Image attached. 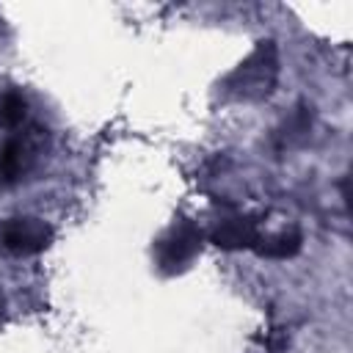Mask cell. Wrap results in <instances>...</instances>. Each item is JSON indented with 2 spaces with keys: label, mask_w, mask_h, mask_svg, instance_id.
<instances>
[{
  "label": "cell",
  "mask_w": 353,
  "mask_h": 353,
  "mask_svg": "<svg viewBox=\"0 0 353 353\" xmlns=\"http://www.w3.org/2000/svg\"><path fill=\"white\" fill-rule=\"evenodd\" d=\"M28 116V102L19 91H3L0 94V124L3 127H17Z\"/></svg>",
  "instance_id": "7"
},
{
  "label": "cell",
  "mask_w": 353,
  "mask_h": 353,
  "mask_svg": "<svg viewBox=\"0 0 353 353\" xmlns=\"http://www.w3.org/2000/svg\"><path fill=\"white\" fill-rule=\"evenodd\" d=\"M55 232L47 221L33 215H17L3 221L0 226V245L14 256H33L50 248Z\"/></svg>",
  "instance_id": "1"
},
{
  "label": "cell",
  "mask_w": 353,
  "mask_h": 353,
  "mask_svg": "<svg viewBox=\"0 0 353 353\" xmlns=\"http://www.w3.org/2000/svg\"><path fill=\"white\" fill-rule=\"evenodd\" d=\"M259 229H256V221L248 218V215H234V218H226L221 221L215 229H212V243L223 251H240V248H254L256 240H259Z\"/></svg>",
  "instance_id": "5"
},
{
  "label": "cell",
  "mask_w": 353,
  "mask_h": 353,
  "mask_svg": "<svg viewBox=\"0 0 353 353\" xmlns=\"http://www.w3.org/2000/svg\"><path fill=\"white\" fill-rule=\"evenodd\" d=\"M39 135H11L0 143V185L22 182L36 163Z\"/></svg>",
  "instance_id": "3"
},
{
  "label": "cell",
  "mask_w": 353,
  "mask_h": 353,
  "mask_svg": "<svg viewBox=\"0 0 353 353\" xmlns=\"http://www.w3.org/2000/svg\"><path fill=\"white\" fill-rule=\"evenodd\" d=\"M201 248V232L193 221L182 218L176 221L168 234L157 243L154 248V256H157V265L165 270V273H174V270H182Z\"/></svg>",
  "instance_id": "2"
},
{
  "label": "cell",
  "mask_w": 353,
  "mask_h": 353,
  "mask_svg": "<svg viewBox=\"0 0 353 353\" xmlns=\"http://www.w3.org/2000/svg\"><path fill=\"white\" fill-rule=\"evenodd\" d=\"M262 52H265V47H259V52L251 61H245L234 72V77H232L234 88H240L237 94L245 97V99L262 97V94H270L273 91V83H276V61L265 63L262 61Z\"/></svg>",
  "instance_id": "4"
},
{
  "label": "cell",
  "mask_w": 353,
  "mask_h": 353,
  "mask_svg": "<svg viewBox=\"0 0 353 353\" xmlns=\"http://www.w3.org/2000/svg\"><path fill=\"white\" fill-rule=\"evenodd\" d=\"M3 314H6V298L0 295V317H3Z\"/></svg>",
  "instance_id": "8"
},
{
  "label": "cell",
  "mask_w": 353,
  "mask_h": 353,
  "mask_svg": "<svg viewBox=\"0 0 353 353\" xmlns=\"http://www.w3.org/2000/svg\"><path fill=\"white\" fill-rule=\"evenodd\" d=\"M254 251L259 256H270V259H287L295 256L301 251V234L298 232H281V234H270V237H259Z\"/></svg>",
  "instance_id": "6"
}]
</instances>
